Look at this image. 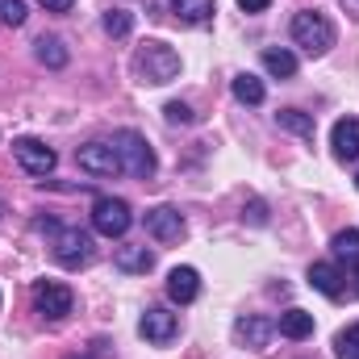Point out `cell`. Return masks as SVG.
Instances as JSON below:
<instances>
[{
	"mask_svg": "<svg viewBox=\"0 0 359 359\" xmlns=\"http://www.w3.org/2000/svg\"><path fill=\"white\" fill-rule=\"evenodd\" d=\"M134 76L151 88H163L180 76V55L168 42H142L138 55H134Z\"/></svg>",
	"mask_w": 359,
	"mask_h": 359,
	"instance_id": "obj_1",
	"label": "cell"
},
{
	"mask_svg": "<svg viewBox=\"0 0 359 359\" xmlns=\"http://www.w3.org/2000/svg\"><path fill=\"white\" fill-rule=\"evenodd\" d=\"M288 34H292V42L305 50V55H326L330 46H334V25L322 17V13H313V8H305V13H297L292 17V25H288Z\"/></svg>",
	"mask_w": 359,
	"mask_h": 359,
	"instance_id": "obj_2",
	"label": "cell"
},
{
	"mask_svg": "<svg viewBox=\"0 0 359 359\" xmlns=\"http://www.w3.org/2000/svg\"><path fill=\"white\" fill-rule=\"evenodd\" d=\"M113 151H117L121 168L134 180L155 176V151H151V142H147L138 130H117V134H113Z\"/></svg>",
	"mask_w": 359,
	"mask_h": 359,
	"instance_id": "obj_3",
	"label": "cell"
},
{
	"mask_svg": "<svg viewBox=\"0 0 359 359\" xmlns=\"http://www.w3.org/2000/svg\"><path fill=\"white\" fill-rule=\"evenodd\" d=\"M130 222H134V213H130V205L121 196H100L92 205V230L104 234V238H121L130 230Z\"/></svg>",
	"mask_w": 359,
	"mask_h": 359,
	"instance_id": "obj_4",
	"label": "cell"
},
{
	"mask_svg": "<svg viewBox=\"0 0 359 359\" xmlns=\"http://www.w3.org/2000/svg\"><path fill=\"white\" fill-rule=\"evenodd\" d=\"M34 305H38L42 318L59 322V318H67V313L76 309V292H72L67 284H59V280H38V284H34Z\"/></svg>",
	"mask_w": 359,
	"mask_h": 359,
	"instance_id": "obj_5",
	"label": "cell"
},
{
	"mask_svg": "<svg viewBox=\"0 0 359 359\" xmlns=\"http://www.w3.org/2000/svg\"><path fill=\"white\" fill-rule=\"evenodd\" d=\"M55 259L72 271L84 268L92 259V238L84 230H76V226H59V230H55Z\"/></svg>",
	"mask_w": 359,
	"mask_h": 359,
	"instance_id": "obj_6",
	"label": "cell"
},
{
	"mask_svg": "<svg viewBox=\"0 0 359 359\" xmlns=\"http://www.w3.org/2000/svg\"><path fill=\"white\" fill-rule=\"evenodd\" d=\"M76 163H80V172H88L96 180H109V176H121L126 172L121 159H117V151H113V142H88V147H80L76 151Z\"/></svg>",
	"mask_w": 359,
	"mask_h": 359,
	"instance_id": "obj_7",
	"label": "cell"
},
{
	"mask_svg": "<svg viewBox=\"0 0 359 359\" xmlns=\"http://www.w3.org/2000/svg\"><path fill=\"white\" fill-rule=\"evenodd\" d=\"M13 155H17L21 172H29V176H50L55 163H59V155H55L42 138H17V142H13Z\"/></svg>",
	"mask_w": 359,
	"mask_h": 359,
	"instance_id": "obj_8",
	"label": "cell"
},
{
	"mask_svg": "<svg viewBox=\"0 0 359 359\" xmlns=\"http://www.w3.org/2000/svg\"><path fill=\"white\" fill-rule=\"evenodd\" d=\"M147 234L155 238V243H180L184 238V213L172 209V205H155V209H147Z\"/></svg>",
	"mask_w": 359,
	"mask_h": 359,
	"instance_id": "obj_9",
	"label": "cell"
},
{
	"mask_svg": "<svg viewBox=\"0 0 359 359\" xmlns=\"http://www.w3.org/2000/svg\"><path fill=\"white\" fill-rule=\"evenodd\" d=\"M138 334H142L147 343H155V347H168L180 334V318L172 309H147L142 322H138Z\"/></svg>",
	"mask_w": 359,
	"mask_h": 359,
	"instance_id": "obj_10",
	"label": "cell"
},
{
	"mask_svg": "<svg viewBox=\"0 0 359 359\" xmlns=\"http://www.w3.org/2000/svg\"><path fill=\"white\" fill-rule=\"evenodd\" d=\"M271 334H276V322H271V318H259V313H255V318H238V322H234V339H238V343H247L251 351H264V347L271 343Z\"/></svg>",
	"mask_w": 359,
	"mask_h": 359,
	"instance_id": "obj_11",
	"label": "cell"
},
{
	"mask_svg": "<svg viewBox=\"0 0 359 359\" xmlns=\"http://www.w3.org/2000/svg\"><path fill=\"white\" fill-rule=\"evenodd\" d=\"M330 147H334V159L355 163L359 159V117H343V121H334Z\"/></svg>",
	"mask_w": 359,
	"mask_h": 359,
	"instance_id": "obj_12",
	"label": "cell"
},
{
	"mask_svg": "<svg viewBox=\"0 0 359 359\" xmlns=\"http://www.w3.org/2000/svg\"><path fill=\"white\" fill-rule=\"evenodd\" d=\"M168 297L176 305L196 301L201 297V276H196V268H172V276H168Z\"/></svg>",
	"mask_w": 359,
	"mask_h": 359,
	"instance_id": "obj_13",
	"label": "cell"
},
{
	"mask_svg": "<svg viewBox=\"0 0 359 359\" xmlns=\"http://www.w3.org/2000/svg\"><path fill=\"white\" fill-rule=\"evenodd\" d=\"M276 330H280L284 339L301 343V339H309V334H313V313H305V309H288V313H280Z\"/></svg>",
	"mask_w": 359,
	"mask_h": 359,
	"instance_id": "obj_14",
	"label": "cell"
},
{
	"mask_svg": "<svg viewBox=\"0 0 359 359\" xmlns=\"http://www.w3.org/2000/svg\"><path fill=\"white\" fill-rule=\"evenodd\" d=\"M309 284H313L322 297H330V301L343 297V276H339L334 264H313V268H309Z\"/></svg>",
	"mask_w": 359,
	"mask_h": 359,
	"instance_id": "obj_15",
	"label": "cell"
},
{
	"mask_svg": "<svg viewBox=\"0 0 359 359\" xmlns=\"http://www.w3.org/2000/svg\"><path fill=\"white\" fill-rule=\"evenodd\" d=\"M264 72L276 76V80H292L297 76V55L284 50V46H268L264 50Z\"/></svg>",
	"mask_w": 359,
	"mask_h": 359,
	"instance_id": "obj_16",
	"label": "cell"
},
{
	"mask_svg": "<svg viewBox=\"0 0 359 359\" xmlns=\"http://www.w3.org/2000/svg\"><path fill=\"white\" fill-rule=\"evenodd\" d=\"M172 13L184 25H205L213 17V0H172Z\"/></svg>",
	"mask_w": 359,
	"mask_h": 359,
	"instance_id": "obj_17",
	"label": "cell"
},
{
	"mask_svg": "<svg viewBox=\"0 0 359 359\" xmlns=\"http://www.w3.org/2000/svg\"><path fill=\"white\" fill-rule=\"evenodd\" d=\"M276 126L288 130V134H297V138H313V117L301 113V109H280L276 113Z\"/></svg>",
	"mask_w": 359,
	"mask_h": 359,
	"instance_id": "obj_18",
	"label": "cell"
},
{
	"mask_svg": "<svg viewBox=\"0 0 359 359\" xmlns=\"http://www.w3.org/2000/svg\"><path fill=\"white\" fill-rule=\"evenodd\" d=\"M230 88H234V96H238L243 104H264V96H268V92H264V80H259V76H251V72L234 76V84H230Z\"/></svg>",
	"mask_w": 359,
	"mask_h": 359,
	"instance_id": "obj_19",
	"label": "cell"
},
{
	"mask_svg": "<svg viewBox=\"0 0 359 359\" xmlns=\"http://www.w3.org/2000/svg\"><path fill=\"white\" fill-rule=\"evenodd\" d=\"M113 264H117L121 271H151L155 268V255H151L147 247H121Z\"/></svg>",
	"mask_w": 359,
	"mask_h": 359,
	"instance_id": "obj_20",
	"label": "cell"
},
{
	"mask_svg": "<svg viewBox=\"0 0 359 359\" xmlns=\"http://www.w3.org/2000/svg\"><path fill=\"white\" fill-rule=\"evenodd\" d=\"M334 259L347 264V268H359V230H343V234H334Z\"/></svg>",
	"mask_w": 359,
	"mask_h": 359,
	"instance_id": "obj_21",
	"label": "cell"
},
{
	"mask_svg": "<svg viewBox=\"0 0 359 359\" xmlns=\"http://www.w3.org/2000/svg\"><path fill=\"white\" fill-rule=\"evenodd\" d=\"M38 63H46V67H67V46H63V38H38Z\"/></svg>",
	"mask_w": 359,
	"mask_h": 359,
	"instance_id": "obj_22",
	"label": "cell"
},
{
	"mask_svg": "<svg viewBox=\"0 0 359 359\" xmlns=\"http://www.w3.org/2000/svg\"><path fill=\"white\" fill-rule=\"evenodd\" d=\"M134 29V13H126V8H109L104 13V34L109 38H126Z\"/></svg>",
	"mask_w": 359,
	"mask_h": 359,
	"instance_id": "obj_23",
	"label": "cell"
},
{
	"mask_svg": "<svg viewBox=\"0 0 359 359\" xmlns=\"http://www.w3.org/2000/svg\"><path fill=\"white\" fill-rule=\"evenodd\" d=\"M334 355L339 359H359V322L355 326H347V330L334 339Z\"/></svg>",
	"mask_w": 359,
	"mask_h": 359,
	"instance_id": "obj_24",
	"label": "cell"
},
{
	"mask_svg": "<svg viewBox=\"0 0 359 359\" xmlns=\"http://www.w3.org/2000/svg\"><path fill=\"white\" fill-rule=\"evenodd\" d=\"M25 0H0V21L4 25H25Z\"/></svg>",
	"mask_w": 359,
	"mask_h": 359,
	"instance_id": "obj_25",
	"label": "cell"
},
{
	"mask_svg": "<svg viewBox=\"0 0 359 359\" xmlns=\"http://www.w3.org/2000/svg\"><path fill=\"white\" fill-rule=\"evenodd\" d=\"M163 117H168L172 126H188V121H192V109H188V104H180V100H172V104L163 109Z\"/></svg>",
	"mask_w": 359,
	"mask_h": 359,
	"instance_id": "obj_26",
	"label": "cell"
},
{
	"mask_svg": "<svg viewBox=\"0 0 359 359\" xmlns=\"http://www.w3.org/2000/svg\"><path fill=\"white\" fill-rule=\"evenodd\" d=\"M38 4H42L46 13H72V8H76V0H38Z\"/></svg>",
	"mask_w": 359,
	"mask_h": 359,
	"instance_id": "obj_27",
	"label": "cell"
},
{
	"mask_svg": "<svg viewBox=\"0 0 359 359\" xmlns=\"http://www.w3.org/2000/svg\"><path fill=\"white\" fill-rule=\"evenodd\" d=\"M268 4H271V0H238V8H243V13H264Z\"/></svg>",
	"mask_w": 359,
	"mask_h": 359,
	"instance_id": "obj_28",
	"label": "cell"
},
{
	"mask_svg": "<svg viewBox=\"0 0 359 359\" xmlns=\"http://www.w3.org/2000/svg\"><path fill=\"white\" fill-rule=\"evenodd\" d=\"M355 184H359V176H355Z\"/></svg>",
	"mask_w": 359,
	"mask_h": 359,
	"instance_id": "obj_29",
	"label": "cell"
}]
</instances>
